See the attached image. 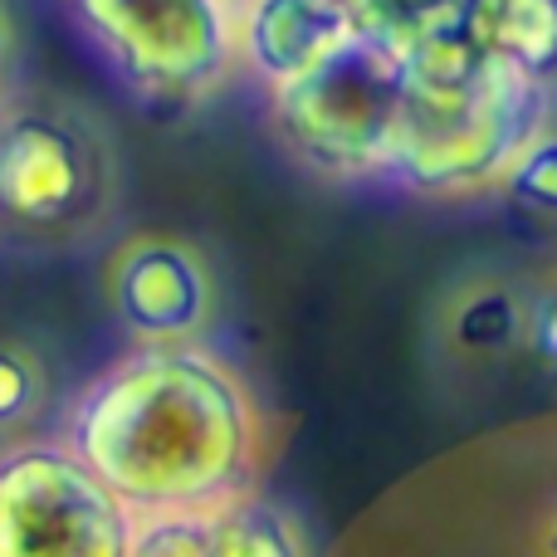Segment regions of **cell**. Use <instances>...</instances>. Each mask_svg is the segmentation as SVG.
Returning <instances> with one entry per match:
<instances>
[{
    "label": "cell",
    "instance_id": "cell-8",
    "mask_svg": "<svg viewBox=\"0 0 557 557\" xmlns=\"http://www.w3.org/2000/svg\"><path fill=\"white\" fill-rule=\"evenodd\" d=\"M127 557H304V548L274 504L240 494L215 509L137 519Z\"/></svg>",
    "mask_w": 557,
    "mask_h": 557
},
{
    "label": "cell",
    "instance_id": "cell-15",
    "mask_svg": "<svg viewBox=\"0 0 557 557\" xmlns=\"http://www.w3.org/2000/svg\"><path fill=\"white\" fill-rule=\"evenodd\" d=\"M333 10H343L357 29L367 35H382V20H386V0H327Z\"/></svg>",
    "mask_w": 557,
    "mask_h": 557
},
{
    "label": "cell",
    "instance_id": "cell-9",
    "mask_svg": "<svg viewBox=\"0 0 557 557\" xmlns=\"http://www.w3.org/2000/svg\"><path fill=\"white\" fill-rule=\"evenodd\" d=\"M357 25L327 0H245L235 15V54L270 88L318 69Z\"/></svg>",
    "mask_w": 557,
    "mask_h": 557
},
{
    "label": "cell",
    "instance_id": "cell-13",
    "mask_svg": "<svg viewBox=\"0 0 557 557\" xmlns=\"http://www.w3.org/2000/svg\"><path fill=\"white\" fill-rule=\"evenodd\" d=\"M499 186L523 211L557 215V137L543 133L539 143H529V152H519V162L504 172Z\"/></svg>",
    "mask_w": 557,
    "mask_h": 557
},
{
    "label": "cell",
    "instance_id": "cell-5",
    "mask_svg": "<svg viewBox=\"0 0 557 557\" xmlns=\"http://www.w3.org/2000/svg\"><path fill=\"white\" fill-rule=\"evenodd\" d=\"M69 15L147 103H196L235 59L231 0H69Z\"/></svg>",
    "mask_w": 557,
    "mask_h": 557
},
{
    "label": "cell",
    "instance_id": "cell-6",
    "mask_svg": "<svg viewBox=\"0 0 557 557\" xmlns=\"http://www.w3.org/2000/svg\"><path fill=\"white\" fill-rule=\"evenodd\" d=\"M137 519L64 441L0 450V557H127Z\"/></svg>",
    "mask_w": 557,
    "mask_h": 557
},
{
    "label": "cell",
    "instance_id": "cell-17",
    "mask_svg": "<svg viewBox=\"0 0 557 557\" xmlns=\"http://www.w3.org/2000/svg\"><path fill=\"white\" fill-rule=\"evenodd\" d=\"M553 553H557V533H553Z\"/></svg>",
    "mask_w": 557,
    "mask_h": 557
},
{
    "label": "cell",
    "instance_id": "cell-10",
    "mask_svg": "<svg viewBox=\"0 0 557 557\" xmlns=\"http://www.w3.org/2000/svg\"><path fill=\"white\" fill-rule=\"evenodd\" d=\"M465 39L543 88L557 78V0H474Z\"/></svg>",
    "mask_w": 557,
    "mask_h": 557
},
{
    "label": "cell",
    "instance_id": "cell-16",
    "mask_svg": "<svg viewBox=\"0 0 557 557\" xmlns=\"http://www.w3.org/2000/svg\"><path fill=\"white\" fill-rule=\"evenodd\" d=\"M10 49H15V29H10V15L0 5V94H5V69H10Z\"/></svg>",
    "mask_w": 557,
    "mask_h": 557
},
{
    "label": "cell",
    "instance_id": "cell-4",
    "mask_svg": "<svg viewBox=\"0 0 557 557\" xmlns=\"http://www.w3.org/2000/svg\"><path fill=\"white\" fill-rule=\"evenodd\" d=\"M113 201V152L74 103H0V221L25 235H84Z\"/></svg>",
    "mask_w": 557,
    "mask_h": 557
},
{
    "label": "cell",
    "instance_id": "cell-12",
    "mask_svg": "<svg viewBox=\"0 0 557 557\" xmlns=\"http://www.w3.org/2000/svg\"><path fill=\"white\" fill-rule=\"evenodd\" d=\"M45 401V367L25 343L0 337V431H15Z\"/></svg>",
    "mask_w": 557,
    "mask_h": 557
},
{
    "label": "cell",
    "instance_id": "cell-1",
    "mask_svg": "<svg viewBox=\"0 0 557 557\" xmlns=\"http://www.w3.org/2000/svg\"><path fill=\"white\" fill-rule=\"evenodd\" d=\"M64 445L133 519H162L250 494L260 416L215 352L143 343L78 392Z\"/></svg>",
    "mask_w": 557,
    "mask_h": 557
},
{
    "label": "cell",
    "instance_id": "cell-3",
    "mask_svg": "<svg viewBox=\"0 0 557 557\" xmlns=\"http://www.w3.org/2000/svg\"><path fill=\"white\" fill-rule=\"evenodd\" d=\"M406 108V49L357 29L318 69L274 88V123L308 166L327 176H376L396 152Z\"/></svg>",
    "mask_w": 557,
    "mask_h": 557
},
{
    "label": "cell",
    "instance_id": "cell-11",
    "mask_svg": "<svg viewBox=\"0 0 557 557\" xmlns=\"http://www.w3.org/2000/svg\"><path fill=\"white\" fill-rule=\"evenodd\" d=\"M523 318H529V308H523L509 288H480V294H470L455 308L450 333H455V343L470 347V352H499V347L523 337Z\"/></svg>",
    "mask_w": 557,
    "mask_h": 557
},
{
    "label": "cell",
    "instance_id": "cell-14",
    "mask_svg": "<svg viewBox=\"0 0 557 557\" xmlns=\"http://www.w3.org/2000/svg\"><path fill=\"white\" fill-rule=\"evenodd\" d=\"M523 337H529V352L539 357L543 376L557 386V284L533 294L529 318H523Z\"/></svg>",
    "mask_w": 557,
    "mask_h": 557
},
{
    "label": "cell",
    "instance_id": "cell-2",
    "mask_svg": "<svg viewBox=\"0 0 557 557\" xmlns=\"http://www.w3.org/2000/svg\"><path fill=\"white\" fill-rule=\"evenodd\" d=\"M548 94L480 54L465 35L406 49V108L386 182L421 196H470L504 182L543 137Z\"/></svg>",
    "mask_w": 557,
    "mask_h": 557
},
{
    "label": "cell",
    "instance_id": "cell-7",
    "mask_svg": "<svg viewBox=\"0 0 557 557\" xmlns=\"http://www.w3.org/2000/svg\"><path fill=\"white\" fill-rule=\"evenodd\" d=\"M108 304L137 343H196L215 308L206 260L172 235H133L108 260Z\"/></svg>",
    "mask_w": 557,
    "mask_h": 557
}]
</instances>
